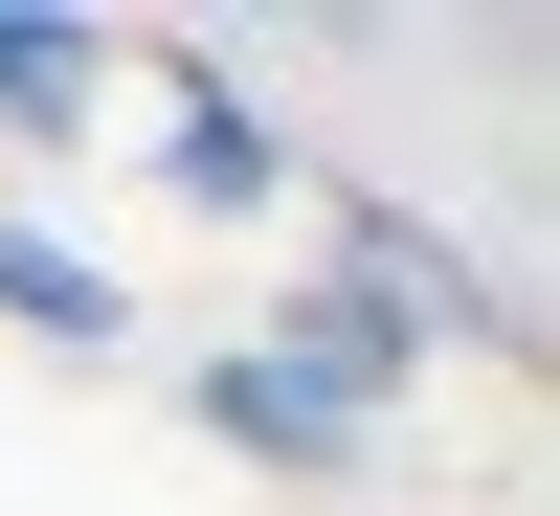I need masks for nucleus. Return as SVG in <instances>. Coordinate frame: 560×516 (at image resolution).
Returning <instances> with one entry per match:
<instances>
[{"mask_svg":"<svg viewBox=\"0 0 560 516\" xmlns=\"http://www.w3.org/2000/svg\"><path fill=\"white\" fill-rule=\"evenodd\" d=\"M90 90H113V23H68V0H0V135H90Z\"/></svg>","mask_w":560,"mask_h":516,"instance_id":"7ed1b4c3","label":"nucleus"},{"mask_svg":"<svg viewBox=\"0 0 560 516\" xmlns=\"http://www.w3.org/2000/svg\"><path fill=\"white\" fill-rule=\"evenodd\" d=\"M0 314H23V337H135V293H113L90 248H45L23 203H0Z\"/></svg>","mask_w":560,"mask_h":516,"instance_id":"20e7f679","label":"nucleus"},{"mask_svg":"<svg viewBox=\"0 0 560 516\" xmlns=\"http://www.w3.org/2000/svg\"><path fill=\"white\" fill-rule=\"evenodd\" d=\"M202 427H224V449H269L292 494H337L359 449H382V427H359L337 382H314V359H269V337H247V359H202Z\"/></svg>","mask_w":560,"mask_h":516,"instance_id":"f257e3e1","label":"nucleus"},{"mask_svg":"<svg viewBox=\"0 0 560 516\" xmlns=\"http://www.w3.org/2000/svg\"><path fill=\"white\" fill-rule=\"evenodd\" d=\"M269 359H314V382H337L359 427H382V404H404V337H382V314H359V293H292V337H269Z\"/></svg>","mask_w":560,"mask_h":516,"instance_id":"39448f33","label":"nucleus"},{"mask_svg":"<svg viewBox=\"0 0 560 516\" xmlns=\"http://www.w3.org/2000/svg\"><path fill=\"white\" fill-rule=\"evenodd\" d=\"M158 180H179V203H292V135L247 113V68H202V45H179V113H158Z\"/></svg>","mask_w":560,"mask_h":516,"instance_id":"f03ea898","label":"nucleus"}]
</instances>
